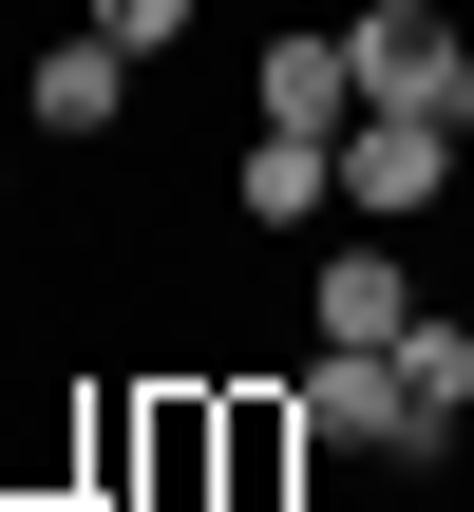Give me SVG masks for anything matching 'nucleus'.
Returning <instances> with one entry per match:
<instances>
[{"label":"nucleus","mask_w":474,"mask_h":512,"mask_svg":"<svg viewBox=\"0 0 474 512\" xmlns=\"http://www.w3.org/2000/svg\"><path fill=\"white\" fill-rule=\"evenodd\" d=\"M285 399H304V456H399V475H437V456H456L380 342H304V361H285Z\"/></svg>","instance_id":"f257e3e1"},{"label":"nucleus","mask_w":474,"mask_h":512,"mask_svg":"<svg viewBox=\"0 0 474 512\" xmlns=\"http://www.w3.org/2000/svg\"><path fill=\"white\" fill-rule=\"evenodd\" d=\"M437 190H456V114H361L342 133V209L361 228H418Z\"/></svg>","instance_id":"f03ea898"},{"label":"nucleus","mask_w":474,"mask_h":512,"mask_svg":"<svg viewBox=\"0 0 474 512\" xmlns=\"http://www.w3.org/2000/svg\"><path fill=\"white\" fill-rule=\"evenodd\" d=\"M342 57H361V114H437V95H456V19H437V0H361Z\"/></svg>","instance_id":"7ed1b4c3"},{"label":"nucleus","mask_w":474,"mask_h":512,"mask_svg":"<svg viewBox=\"0 0 474 512\" xmlns=\"http://www.w3.org/2000/svg\"><path fill=\"white\" fill-rule=\"evenodd\" d=\"M247 133H323V152H342V133H361V57L285 19V38L247 57Z\"/></svg>","instance_id":"20e7f679"},{"label":"nucleus","mask_w":474,"mask_h":512,"mask_svg":"<svg viewBox=\"0 0 474 512\" xmlns=\"http://www.w3.org/2000/svg\"><path fill=\"white\" fill-rule=\"evenodd\" d=\"M418 304H437V285L399 266V228H361V247H323V266H304V342H399Z\"/></svg>","instance_id":"39448f33"},{"label":"nucleus","mask_w":474,"mask_h":512,"mask_svg":"<svg viewBox=\"0 0 474 512\" xmlns=\"http://www.w3.org/2000/svg\"><path fill=\"white\" fill-rule=\"evenodd\" d=\"M19 114H38V133H57V152H95V133H114V114H133V38H95V19H76V38H57V57H38V76H19Z\"/></svg>","instance_id":"423d86ee"},{"label":"nucleus","mask_w":474,"mask_h":512,"mask_svg":"<svg viewBox=\"0 0 474 512\" xmlns=\"http://www.w3.org/2000/svg\"><path fill=\"white\" fill-rule=\"evenodd\" d=\"M228 209H247V228H304V209H342V152H323V133H247Z\"/></svg>","instance_id":"0eeeda50"},{"label":"nucleus","mask_w":474,"mask_h":512,"mask_svg":"<svg viewBox=\"0 0 474 512\" xmlns=\"http://www.w3.org/2000/svg\"><path fill=\"white\" fill-rule=\"evenodd\" d=\"M380 361L418 380V418H437V437H456V418H474V323H456V304H418V323H399Z\"/></svg>","instance_id":"6e6552de"},{"label":"nucleus","mask_w":474,"mask_h":512,"mask_svg":"<svg viewBox=\"0 0 474 512\" xmlns=\"http://www.w3.org/2000/svg\"><path fill=\"white\" fill-rule=\"evenodd\" d=\"M285 456H304V399H285V380H266V399H228V512L285 494Z\"/></svg>","instance_id":"1a4fd4ad"},{"label":"nucleus","mask_w":474,"mask_h":512,"mask_svg":"<svg viewBox=\"0 0 474 512\" xmlns=\"http://www.w3.org/2000/svg\"><path fill=\"white\" fill-rule=\"evenodd\" d=\"M95 38H133V57H171V38H190V0H95Z\"/></svg>","instance_id":"9d476101"},{"label":"nucleus","mask_w":474,"mask_h":512,"mask_svg":"<svg viewBox=\"0 0 474 512\" xmlns=\"http://www.w3.org/2000/svg\"><path fill=\"white\" fill-rule=\"evenodd\" d=\"M437 114H456V133H474V38H456V95H437Z\"/></svg>","instance_id":"9b49d317"}]
</instances>
